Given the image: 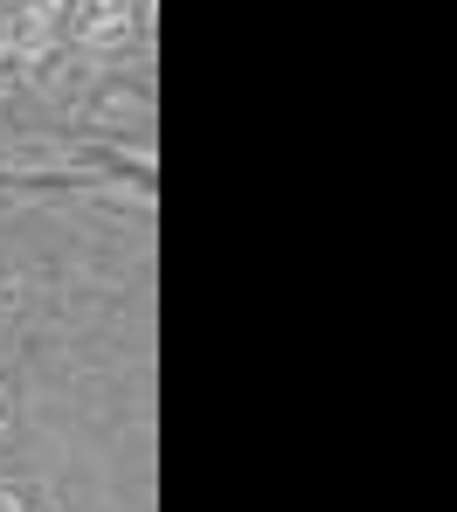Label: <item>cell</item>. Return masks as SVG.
Segmentation results:
<instances>
[{"label": "cell", "instance_id": "1", "mask_svg": "<svg viewBox=\"0 0 457 512\" xmlns=\"http://www.w3.org/2000/svg\"><path fill=\"white\" fill-rule=\"evenodd\" d=\"M125 7H132V0H49L42 42H35L28 70H49V63H63V56H77L91 35H104L111 21H125Z\"/></svg>", "mask_w": 457, "mask_h": 512}, {"label": "cell", "instance_id": "3", "mask_svg": "<svg viewBox=\"0 0 457 512\" xmlns=\"http://www.w3.org/2000/svg\"><path fill=\"white\" fill-rule=\"evenodd\" d=\"M0 409H7V388H0Z\"/></svg>", "mask_w": 457, "mask_h": 512}, {"label": "cell", "instance_id": "4", "mask_svg": "<svg viewBox=\"0 0 457 512\" xmlns=\"http://www.w3.org/2000/svg\"><path fill=\"white\" fill-rule=\"evenodd\" d=\"M0 512H14V506H7V499H0Z\"/></svg>", "mask_w": 457, "mask_h": 512}, {"label": "cell", "instance_id": "2", "mask_svg": "<svg viewBox=\"0 0 457 512\" xmlns=\"http://www.w3.org/2000/svg\"><path fill=\"white\" fill-rule=\"evenodd\" d=\"M42 14H49V0H0V63H28L35 56Z\"/></svg>", "mask_w": 457, "mask_h": 512}]
</instances>
